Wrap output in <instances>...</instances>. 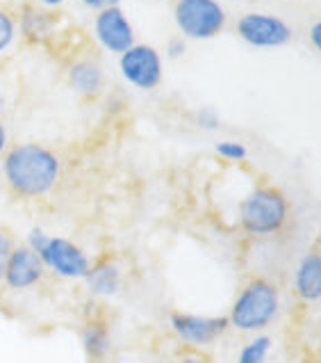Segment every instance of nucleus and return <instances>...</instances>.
<instances>
[{"instance_id": "obj_26", "label": "nucleus", "mask_w": 321, "mask_h": 363, "mask_svg": "<svg viewBox=\"0 0 321 363\" xmlns=\"http://www.w3.org/2000/svg\"><path fill=\"white\" fill-rule=\"evenodd\" d=\"M178 363H208L203 357H199V354H185Z\"/></svg>"}, {"instance_id": "obj_11", "label": "nucleus", "mask_w": 321, "mask_h": 363, "mask_svg": "<svg viewBox=\"0 0 321 363\" xmlns=\"http://www.w3.org/2000/svg\"><path fill=\"white\" fill-rule=\"evenodd\" d=\"M294 295L303 304L321 302V249H310L298 258L292 277Z\"/></svg>"}, {"instance_id": "obj_15", "label": "nucleus", "mask_w": 321, "mask_h": 363, "mask_svg": "<svg viewBox=\"0 0 321 363\" xmlns=\"http://www.w3.org/2000/svg\"><path fill=\"white\" fill-rule=\"evenodd\" d=\"M53 28H55V18L39 5L23 7V12L18 16V30L23 33L28 41H35V44L46 41L50 33H53Z\"/></svg>"}, {"instance_id": "obj_3", "label": "nucleus", "mask_w": 321, "mask_h": 363, "mask_svg": "<svg viewBox=\"0 0 321 363\" xmlns=\"http://www.w3.org/2000/svg\"><path fill=\"white\" fill-rule=\"evenodd\" d=\"M292 206L283 190L274 185H257L240 201L237 222L246 235L272 238L285 231Z\"/></svg>"}, {"instance_id": "obj_7", "label": "nucleus", "mask_w": 321, "mask_h": 363, "mask_svg": "<svg viewBox=\"0 0 321 363\" xmlns=\"http://www.w3.org/2000/svg\"><path fill=\"white\" fill-rule=\"evenodd\" d=\"M119 71L128 85L151 91L160 87L164 76L162 55L151 44H132L126 53L119 55Z\"/></svg>"}, {"instance_id": "obj_9", "label": "nucleus", "mask_w": 321, "mask_h": 363, "mask_svg": "<svg viewBox=\"0 0 321 363\" xmlns=\"http://www.w3.org/2000/svg\"><path fill=\"white\" fill-rule=\"evenodd\" d=\"M44 274L46 267L37 252H33L28 245H14L0 284L7 290H12V293H28V290L37 288L44 281Z\"/></svg>"}, {"instance_id": "obj_12", "label": "nucleus", "mask_w": 321, "mask_h": 363, "mask_svg": "<svg viewBox=\"0 0 321 363\" xmlns=\"http://www.w3.org/2000/svg\"><path fill=\"white\" fill-rule=\"evenodd\" d=\"M82 281H85V288L91 297H98V299L117 297L123 286L121 265L114 261V258H100V261L91 263L89 272Z\"/></svg>"}, {"instance_id": "obj_20", "label": "nucleus", "mask_w": 321, "mask_h": 363, "mask_svg": "<svg viewBox=\"0 0 321 363\" xmlns=\"http://www.w3.org/2000/svg\"><path fill=\"white\" fill-rule=\"evenodd\" d=\"M196 123H199V126L205 128V130H216L221 126L219 115H216L212 108H201L199 112H196Z\"/></svg>"}, {"instance_id": "obj_8", "label": "nucleus", "mask_w": 321, "mask_h": 363, "mask_svg": "<svg viewBox=\"0 0 321 363\" xmlns=\"http://www.w3.org/2000/svg\"><path fill=\"white\" fill-rule=\"evenodd\" d=\"M169 327L180 343L189 347L214 345L228 331V315H199L187 311H173L169 315Z\"/></svg>"}, {"instance_id": "obj_2", "label": "nucleus", "mask_w": 321, "mask_h": 363, "mask_svg": "<svg viewBox=\"0 0 321 363\" xmlns=\"http://www.w3.org/2000/svg\"><path fill=\"white\" fill-rule=\"evenodd\" d=\"M281 313V290L267 277H251L233 299L228 325L244 334L264 331Z\"/></svg>"}, {"instance_id": "obj_21", "label": "nucleus", "mask_w": 321, "mask_h": 363, "mask_svg": "<svg viewBox=\"0 0 321 363\" xmlns=\"http://www.w3.org/2000/svg\"><path fill=\"white\" fill-rule=\"evenodd\" d=\"M185 50H187V41H185L182 37H173L169 39V44H167V55L171 60H178L185 55Z\"/></svg>"}, {"instance_id": "obj_27", "label": "nucleus", "mask_w": 321, "mask_h": 363, "mask_svg": "<svg viewBox=\"0 0 321 363\" xmlns=\"http://www.w3.org/2000/svg\"><path fill=\"white\" fill-rule=\"evenodd\" d=\"M0 110H3V94H0Z\"/></svg>"}, {"instance_id": "obj_4", "label": "nucleus", "mask_w": 321, "mask_h": 363, "mask_svg": "<svg viewBox=\"0 0 321 363\" xmlns=\"http://www.w3.org/2000/svg\"><path fill=\"white\" fill-rule=\"evenodd\" d=\"M25 245L37 252L48 272H53L59 279H66V281H82L91 267L89 254L78 242L62 235H50L41 226L30 229Z\"/></svg>"}, {"instance_id": "obj_17", "label": "nucleus", "mask_w": 321, "mask_h": 363, "mask_svg": "<svg viewBox=\"0 0 321 363\" xmlns=\"http://www.w3.org/2000/svg\"><path fill=\"white\" fill-rule=\"evenodd\" d=\"M216 155L228 162H242L248 158V149L244 147L242 142H237V140H221V142H216V147H214Z\"/></svg>"}, {"instance_id": "obj_13", "label": "nucleus", "mask_w": 321, "mask_h": 363, "mask_svg": "<svg viewBox=\"0 0 321 363\" xmlns=\"http://www.w3.org/2000/svg\"><path fill=\"white\" fill-rule=\"evenodd\" d=\"M80 345L87 363H107L114 350L112 329L103 318H89L80 327Z\"/></svg>"}, {"instance_id": "obj_22", "label": "nucleus", "mask_w": 321, "mask_h": 363, "mask_svg": "<svg viewBox=\"0 0 321 363\" xmlns=\"http://www.w3.org/2000/svg\"><path fill=\"white\" fill-rule=\"evenodd\" d=\"M308 39H310V46H313L317 53L321 55V21H315V23L310 26Z\"/></svg>"}, {"instance_id": "obj_16", "label": "nucleus", "mask_w": 321, "mask_h": 363, "mask_svg": "<svg viewBox=\"0 0 321 363\" xmlns=\"http://www.w3.org/2000/svg\"><path fill=\"white\" fill-rule=\"evenodd\" d=\"M272 345H274L272 336H267V334L251 338L248 343L242 345L240 354H237V363H267Z\"/></svg>"}, {"instance_id": "obj_6", "label": "nucleus", "mask_w": 321, "mask_h": 363, "mask_svg": "<svg viewBox=\"0 0 321 363\" xmlns=\"http://www.w3.org/2000/svg\"><path fill=\"white\" fill-rule=\"evenodd\" d=\"M235 30L237 37L253 48H281L287 46L294 37V30L287 21L262 12H251L240 16L235 23Z\"/></svg>"}, {"instance_id": "obj_24", "label": "nucleus", "mask_w": 321, "mask_h": 363, "mask_svg": "<svg viewBox=\"0 0 321 363\" xmlns=\"http://www.w3.org/2000/svg\"><path fill=\"white\" fill-rule=\"evenodd\" d=\"M5 151H7V128L0 121V155H5Z\"/></svg>"}, {"instance_id": "obj_18", "label": "nucleus", "mask_w": 321, "mask_h": 363, "mask_svg": "<svg viewBox=\"0 0 321 363\" xmlns=\"http://www.w3.org/2000/svg\"><path fill=\"white\" fill-rule=\"evenodd\" d=\"M16 39V21L7 9H0V55L7 53Z\"/></svg>"}, {"instance_id": "obj_1", "label": "nucleus", "mask_w": 321, "mask_h": 363, "mask_svg": "<svg viewBox=\"0 0 321 363\" xmlns=\"http://www.w3.org/2000/svg\"><path fill=\"white\" fill-rule=\"evenodd\" d=\"M59 174V158L41 144H14L3 155V179L7 188L23 199H39L53 192Z\"/></svg>"}, {"instance_id": "obj_14", "label": "nucleus", "mask_w": 321, "mask_h": 363, "mask_svg": "<svg viewBox=\"0 0 321 363\" xmlns=\"http://www.w3.org/2000/svg\"><path fill=\"white\" fill-rule=\"evenodd\" d=\"M69 85L82 96H96L105 85V74L96 60H78L69 67Z\"/></svg>"}, {"instance_id": "obj_5", "label": "nucleus", "mask_w": 321, "mask_h": 363, "mask_svg": "<svg viewBox=\"0 0 321 363\" xmlns=\"http://www.w3.org/2000/svg\"><path fill=\"white\" fill-rule=\"evenodd\" d=\"M173 21L182 39H214L226 28V9L219 0H175Z\"/></svg>"}, {"instance_id": "obj_19", "label": "nucleus", "mask_w": 321, "mask_h": 363, "mask_svg": "<svg viewBox=\"0 0 321 363\" xmlns=\"http://www.w3.org/2000/svg\"><path fill=\"white\" fill-rule=\"evenodd\" d=\"M14 249V238L9 235L7 229L0 226V281H3V272H5V265L9 261V254Z\"/></svg>"}, {"instance_id": "obj_23", "label": "nucleus", "mask_w": 321, "mask_h": 363, "mask_svg": "<svg viewBox=\"0 0 321 363\" xmlns=\"http://www.w3.org/2000/svg\"><path fill=\"white\" fill-rule=\"evenodd\" d=\"M87 7L91 9H105V7H114V5H119L121 0H82Z\"/></svg>"}, {"instance_id": "obj_10", "label": "nucleus", "mask_w": 321, "mask_h": 363, "mask_svg": "<svg viewBox=\"0 0 321 363\" xmlns=\"http://www.w3.org/2000/svg\"><path fill=\"white\" fill-rule=\"evenodd\" d=\"M94 35L98 39V44L114 55L126 53L132 44H137L134 41L132 23L119 5L98 9V14L94 18Z\"/></svg>"}, {"instance_id": "obj_25", "label": "nucleus", "mask_w": 321, "mask_h": 363, "mask_svg": "<svg viewBox=\"0 0 321 363\" xmlns=\"http://www.w3.org/2000/svg\"><path fill=\"white\" fill-rule=\"evenodd\" d=\"M35 5H39V7H59L64 0H33Z\"/></svg>"}]
</instances>
